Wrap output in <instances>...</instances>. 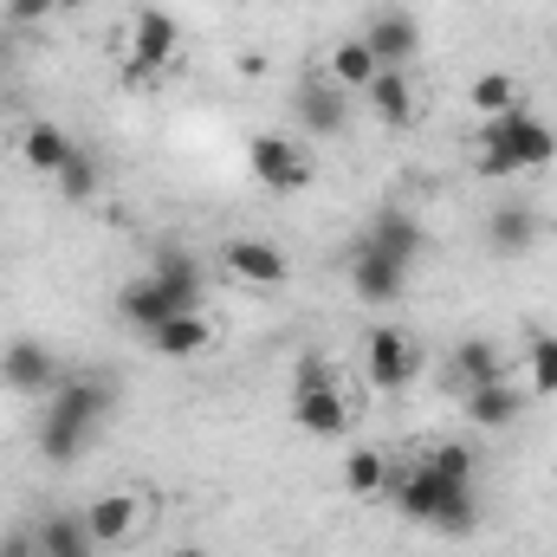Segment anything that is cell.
I'll return each instance as SVG.
<instances>
[{"instance_id":"15","label":"cell","mask_w":557,"mask_h":557,"mask_svg":"<svg viewBox=\"0 0 557 557\" xmlns=\"http://www.w3.org/2000/svg\"><path fill=\"white\" fill-rule=\"evenodd\" d=\"M292 421H298L305 434H344V428H350V409H344L337 389H311V396L292 403Z\"/></svg>"},{"instance_id":"23","label":"cell","mask_w":557,"mask_h":557,"mask_svg":"<svg viewBox=\"0 0 557 557\" xmlns=\"http://www.w3.org/2000/svg\"><path fill=\"white\" fill-rule=\"evenodd\" d=\"M532 240H539V214L532 208H499L493 214V247L499 253H525Z\"/></svg>"},{"instance_id":"19","label":"cell","mask_w":557,"mask_h":557,"mask_svg":"<svg viewBox=\"0 0 557 557\" xmlns=\"http://www.w3.org/2000/svg\"><path fill=\"white\" fill-rule=\"evenodd\" d=\"M370 104H376V117H383V124H396V131H409V117H416V91H409V78H403V72H376Z\"/></svg>"},{"instance_id":"6","label":"cell","mask_w":557,"mask_h":557,"mask_svg":"<svg viewBox=\"0 0 557 557\" xmlns=\"http://www.w3.org/2000/svg\"><path fill=\"white\" fill-rule=\"evenodd\" d=\"M0 383L7 389H20V396H46V389H59V363H52V350L46 344H7V357H0Z\"/></svg>"},{"instance_id":"11","label":"cell","mask_w":557,"mask_h":557,"mask_svg":"<svg viewBox=\"0 0 557 557\" xmlns=\"http://www.w3.org/2000/svg\"><path fill=\"white\" fill-rule=\"evenodd\" d=\"M149 344H156L162 357H201V350L214 344V324H208L201 311H175L169 324H156V331H149Z\"/></svg>"},{"instance_id":"27","label":"cell","mask_w":557,"mask_h":557,"mask_svg":"<svg viewBox=\"0 0 557 557\" xmlns=\"http://www.w3.org/2000/svg\"><path fill=\"white\" fill-rule=\"evenodd\" d=\"M59 188H65L72 201H91V195H98V162H91L85 149H72L65 169H59Z\"/></svg>"},{"instance_id":"20","label":"cell","mask_w":557,"mask_h":557,"mask_svg":"<svg viewBox=\"0 0 557 557\" xmlns=\"http://www.w3.org/2000/svg\"><path fill=\"white\" fill-rule=\"evenodd\" d=\"M156 285L169 292L175 311H195V298H201V273H195L188 253H162V260H156Z\"/></svg>"},{"instance_id":"4","label":"cell","mask_w":557,"mask_h":557,"mask_svg":"<svg viewBox=\"0 0 557 557\" xmlns=\"http://www.w3.org/2000/svg\"><path fill=\"white\" fill-rule=\"evenodd\" d=\"M363 363H370V383H376V389H409L416 370H421V350H416L409 331H370Z\"/></svg>"},{"instance_id":"8","label":"cell","mask_w":557,"mask_h":557,"mask_svg":"<svg viewBox=\"0 0 557 557\" xmlns=\"http://www.w3.org/2000/svg\"><path fill=\"white\" fill-rule=\"evenodd\" d=\"M363 46L376 52V65H383V72H403V65L416 59L421 33H416V20H409V13H383V20H370Z\"/></svg>"},{"instance_id":"7","label":"cell","mask_w":557,"mask_h":557,"mask_svg":"<svg viewBox=\"0 0 557 557\" xmlns=\"http://www.w3.org/2000/svg\"><path fill=\"white\" fill-rule=\"evenodd\" d=\"M247 162H253V175L267 188H305L311 182V162L298 156V143H285V137H253Z\"/></svg>"},{"instance_id":"2","label":"cell","mask_w":557,"mask_h":557,"mask_svg":"<svg viewBox=\"0 0 557 557\" xmlns=\"http://www.w3.org/2000/svg\"><path fill=\"white\" fill-rule=\"evenodd\" d=\"M480 137H486V149H499L512 169H545V162L557 156V137L539 124V117H525V111L486 117V124H480Z\"/></svg>"},{"instance_id":"29","label":"cell","mask_w":557,"mask_h":557,"mask_svg":"<svg viewBox=\"0 0 557 557\" xmlns=\"http://www.w3.org/2000/svg\"><path fill=\"white\" fill-rule=\"evenodd\" d=\"M428 467H434V473H447V480H467V486H473V454H467V447H454V441H447V447H434V454H428Z\"/></svg>"},{"instance_id":"33","label":"cell","mask_w":557,"mask_h":557,"mask_svg":"<svg viewBox=\"0 0 557 557\" xmlns=\"http://www.w3.org/2000/svg\"><path fill=\"white\" fill-rule=\"evenodd\" d=\"M175 557H208V552H175Z\"/></svg>"},{"instance_id":"16","label":"cell","mask_w":557,"mask_h":557,"mask_svg":"<svg viewBox=\"0 0 557 557\" xmlns=\"http://www.w3.org/2000/svg\"><path fill=\"white\" fill-rule=\"evenodd\" d=\"M467 416L480 421V428H512L519 421V389L499 376V383H480V389H467Z\"/></svg>"},{"instance_id":"24","label":"cell","mask_w":557,"mask_h":557,"mask_svg":"<svg viewBox=\"0 0 557 557\" xmlns=\"http://www.w3.org/2000/svg\"><path fill=\"white\" fill-rule=\"evenodd\" d=\"M20 156H26V169L59 175V169H65V156H72V143L59 137L52 124H33V131H26V143H20Z\"/></svg>"},{"instance_id":"26","label":"cell","mask_w":557,"mask_h":557,"mask_svg":"<svg viewBox=\"0 0 557 557\" xmlns=\"http://www.w3.org/2000/svg\"><path fill=\"white\" fill-rule=\"evenodd\" d=\"M460 376H467V389H480V383H499L506 376V363H499V350L486 344V337H473V344H460Z\"/></svg>"},{"instance_id":"32","label":"cell","mask_w":557,"mask_h":557,"mask_svg":"<svg viewBox=\"0 0 557 557\" xmlns=\"http://www.w3.org/2000/svg\"><path fill=\"white\" fill-rule=\"evenodd\" d=\"M52 7H59V0H7V13H13V20H46Z\"/></svg>"},{"instance_id":"17","label":"cell","mask_w":557,"mask_h":557,"mask_svg":"<svg viewBox=\"0 0 557 557\" xmlns=\"http://www.w3.org/2000/svg\"><path fill=\"white\" fill-rule=\"evenodd\" d=\"M117 311H124L137 331H156V324H169V318H175V305H169V292H162L156 278H137V285H124Z\"/></svg>"},{"instance_id":"12","label":"cell","mask_w":557,"mask_h":557,"mask_svg":"<svg viewBox=\"0 0 557 557\" xmlns=\"http://www.w3.org/2000/svg\"><path fill=\"white\" fill-rule=\"evenodd\" d=\"M298 117H305V131H318V137H337V131H344V85H331V78H311V85L298 91Z\"/></svg>"},{"instance_id":"14","label":"cell","mask_w":557,"mask_h":557,"mask_svg":"<svg viewBox=\"0 0 557 557\" xmlns=\"http://www.w3.org/2000/svg\"><path fill=\"white\" fill-rule=\"evenodd\" d=\"M85 532H91L98 545H124V539L137 532V499H131V493H104V499L85 512Z\"/></svg>"},{"instance_id":"25","label":"cell","mask_w":557,"mask_h":557,"mask_svg":"<svg viewBox=\"0 0 557 557\" xmlns=\"http://www.w3.org/2000/svg\"><path fill=\"white\" fill-rule=\"evenodd\" d=\"M344 486L357 493V499H376V493H389V460L383 454H350V467H344Z\"/></svg>"},{"instance_id":"30","label":"cell","mask_w":557,"mask_h":557,"mask_svg":"<svg viewBox=\"0 0 557 557\" xmlns=\"http://www.w3.org/2000/svg\"><path fill=\"white\" fill-rule=\"evenodd\" d=\"M311 389H337V376H331L324 357H298V396H311Z\"/></svg>"},{"instance_id":"3","label":"cell","mask_w":557,"mask_h":557,"mask_svg":"<svg viewBox=\"0 0 557 557\" xmlns=\"http://www.w3.org/2000/svg\"><path fill=\"white\" fill-rule=\"evenodd\" d=\"M389 493H396V506H403L409 519H421V525H441V512H447V506H460L473 486H467V480H447V473H434V467L421 460L409 480H396V473H389Z\"/></svg>"},{"instance_id":"9","label":"cell","mask_w":557,"mask_h":557,"mask_svg":"<svg viewBox=\"0 0 557 557\" xmlns=\"http://www.w3.org/2000/svg\"><path fill=\"white\" fill-rule=\"evenodd\" d=\"M221 260H227V273L247 278V285H285V273H292V267H285V253L267 247V240H227V253H221Z\"/></svg>"},{"instance_id":"28","label":"cell","mask_w":557,"mask_h":557,"mask_svg":"<svg viewBox=\"0 0 557 557\" xmlns=\"http://www.w3.org/2000/svg\"><path fill=\"white\" fill-rule=\"evenodd\" d=\"M532 383L539 396H557V337H532Z\"/></svg>"},{"instance_id":"31","label":"cell","mask_w":557,"mask_h":557,"mask_svg":"<svg viewBox=\"0 0 557 557\" xmlns=\"http://www.w3.org/2000/svg\"><path fill=\"white\" fill-rule=\"evenodd\" d=\"M0 557H39V532H7L0 539Z\"/></svg>"},{"instance_id":"21","label":"cell","mask_w":557,"mask_h":557,"mask_svg":"<svg viewBox=\"0 0 557 557\" xmlns=\"http://www.w3.org/2000/svg\"><path fill=\"white\" fill-rule=\"evenodd\" d=\"M91 552H98V539L85 532V519H65L59 512V519L39 525V557H91Z\"/></svg>"},{"instance_id":"22","label":"cell","mask_w":557,"mask_h":557,"mask_svg":"<svg viewBox=\"0 0 557 557\" xmlns=\"http://www.w3.org/2000/svg\"><path fill=\"white\" fill-rule=\"evenodd\" d=\"M473 111L480 117H506V111H519V85H512V72H486V78H473Z\"/></svg>"},{"instance_id":"18","label":"cell","mask_w":557,"mask_h":557,"mask_svg":"<svg viewBox=\"0 0 557 557\" xmlns=\"http://www.w3.org/2000/svg\"><path fill=\"white\" fill-rule=\"evenodd\" d=\"M376 52L363 46V39H344L337 52H331V85H344V91H370L376 85Z\"/></svg>"},{"instance_id":"13","label":"cell","mask_w":557,"mask_h":557,"mask_svg":"<svg viewBox=\"0 0 557 557\" xmlns=\"http://www.w3.org/2000/svg\"><path fill=\"white\" fill-rule=\"evenodd\" d=\"M370 247L409 267V260L421 253V227H416V214H403V208H383V214L370 221Z\"/></svg>"},{"instance_id":"5","label":"cell","mask_w":557,"mask_h":557,"mask_svg":"<svg viewBox=\"0 0 557 557\" xmlns=\"http://www.w3.org/2000/svg\"><path fill=\"white\" fill-rule=\"evenodd\" d=\"M175 46H182L175 20H169L162 7H143L137 26H131V78H149V72H162V65L175 59Z\"/></svg>"},{"instance_id":"1","label":"cell","mask_w":557,"mask_h":557,"mask_svg":"<svg viewBox=\"0 0 557 557\" xmlns=\"http://www.w3.org/2000/svg\"><path fill=\"white\" fill-rule=\"evenodd\" d=\"M111 409H117V389H111L104 376H72V383H59V389H52V409L39 421V454L59 460V467L78 460Z\"/></svg>"},{"instance_id":"10","label":"cell","mask_w":557,"mask_h":557,"mask_svg":"<svg viewBox=\"0 0 557 557\" xmlns=\"http://www.w3.org/2000/svg\"><path fill=\"white\" fill-rule=\"evenodd\" d=\"M403 260H389V253H376V247H363L357 253V267H350V285H357V298H370V305H389L396 292H403Z\"/></svg>"}]
</instances>
